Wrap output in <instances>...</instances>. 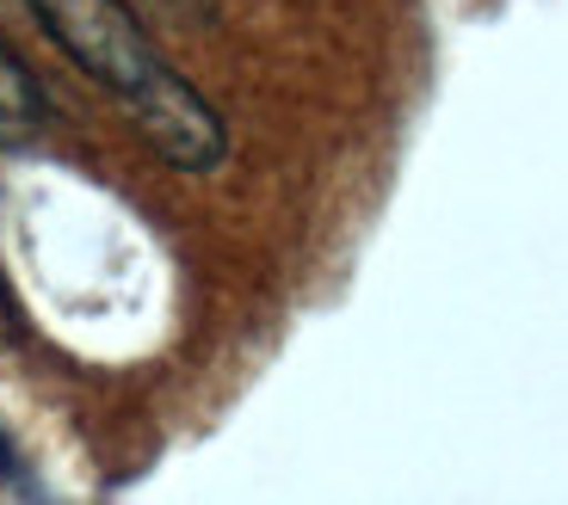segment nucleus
Wrapping results in <instances>:
<instances>
[{
    "mask_svg": "<svg viewBox=\"0 0 568 505\" xmlns=\"http://www.w3.org/2000/svg\"><path fill=\"white\" fill-rule=\"evenodd\" d=\"M26 7L43 25V38L124 105L142 142L173 173H211L229 155L216 105L161 56L124 0H26Z\"/></svg>",
    "mask_w": 568,
    "mask_h": 505,
    "instance_id": "1",
    "label": "nucleus"
},
{
    "mask_svg": "<svg viewBox=\"0 0 568 505\" xmlns=\"http://www.w3.org/2000/svg\"><path fill=\"white\" fill-rule=\"evenodd\" d=\"M0 321H13V309H7V290H0Z\"/></svg>",
    "mask_w": 568,
    "mask_h": 505,
    "instance_id": "4",
    "label": "nucleus"
},
{
    "mask_svg": "<svg viewBox=\"0 0 568 505\" xmlns=\"http://www.w3.org/2000/svg\"><path fill=\"white\" fill-rule=\"evenodd\" d=\"M43 124H50V99H43L38 74H31L7 43H0V148L31 142Z\"/></svg>",
    "mask_w": 568,
    "mask_h": 505,
    "instance_id": "2",
    "label": "nucleus"
},
{
    "mask_svg": "<svg viewBox=\"0 0 568 505\" xmlns=\"http://www.w3.org/2000/svg\"><path fill=\"white\" fill-rule=\"evenodd\" d=\"M0 481L26 487V463H19V450H13V437H7V432H0Z\"/></svg>",
    "mask_w": 568,
    "mask_h": 505,
    "instance_id": "3",
    "label": "nucleus"
}]
</instances>
